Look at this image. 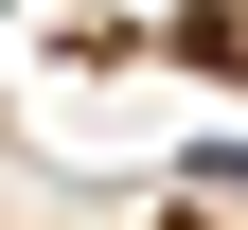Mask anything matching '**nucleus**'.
<instances>
[{"mask_svg": "<svg viewBox=\"0 0 248 230\" xmlns=\"http://www.w3.org/2000/svg\"><path fill=\"white\" fill-rule=\"evenodd\" d=\"M213 53H248V36H213Z\"/></svg>", "mask_w": 248, "mask_h": 230, "instance_id": "1", "label": "nucleus"}]
</instances>
